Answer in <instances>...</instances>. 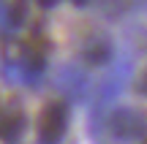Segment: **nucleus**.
Returning a JSON list of instances; mask_svg holds the SVG:
<instances>
[{
    "label": "nucleus",
    "mask_w": 147,
    "mask_h": 144,
    "mask_svg": "<svg viewBox=\"0 0 147 144\" xmlns=\"http://www.w3.org/2000/svg\"><path fill=\"white\" fill-rule=\"evenodd\" d=\"M14 27H11V22H8V5H3L0 3V33H11Z\"/></svg>",
    "instance_id": "6e6552de"
},
{
    "label": "nucleus",
    "mask_w": 147,
    "mask_h": 144,
    "mask_svg": "<svg viewBox=\"0 0 147 144\" xmlns=\"http://www.w3.org/2000/svg\"><path fill=\"white\" fill-rule=\"evenodd\" d=\"M68 131V106L65 101H52L38 114V141L41 144H60V139Z\"/></svg>",
    "instance_id": "7ed1b4c3"
},
{
    "label": "nucleus",
    "mask_w": 147,
    "mask_h": 144,
    "mask_svg": "<svg viewBox=\"0 0 147 144\" xmlns=\"http://www.w3.org/2000/svg\"><path fill=\"white\" fill-rule=\"evenodd\" d=\"M104 131L112 141L117 144H131L147 139V114L131 106H120L104 117Z\"/></svg>",
    "instance_id": "f03ea898"
},
{
    "label": "nucleus",
    "mask_w": 147,
    "mask_h": 144,
    "mask_svg": "<svg viewBox=\"0 0 147 144\" xmlns=\"http://www.w3.org/2000/svg\"><path fill=\"white\" fill-rule=\"evenodd\" d=\"M71 3H74V5H76V8H82V5H87V3H90V0H71Z\"/></svg>",
    "instance_id": "9b49d317"
},
{
    "label": "nucleus",
    "mask_w": 147,
    "mask_h": 144,
    "mask_svg": "<svg viewBox=\"0 0 147 144\" xmlns=\"http://www.w3.org/2000/svg\"><path fill=\"white\" fill-rule=\"evenodd\" d=\"M55 87H57V92L68 95L71 101H84L87 92H90V76H87V71L82 65L65 63L55 74Z\"/></svg>",
    "instance_id": "20e7f679"
},
{
    "label": "nucleus",
    "mask_w": 147,
    "mask_h": 144,
    "mask_svg": "<svg viewBox=\"0 0 147 144\" xmlns=\"http://www.w3.org/2000/svg\"><path fill=\"white\" fill-rule=\"evenodd\" d=\"M38 3H41V8H52V5L57 3V0H38Z\"/></svg>",
    "instance_id": "9d476101"
},
{
    "label": "nucleus",
    "mask_w": 147,
    "mask_h": 144,
    "mask_svg": "<svg viewBox=\"0 0 147 144\" xmlns=\"http://www.w3.org/2000/svg\"><path fill=\"white\" fill-rule=\"evenodd\" d=\"M136 90L142 92V95H147V71H144L142 76H139V82H136Z\"/></svg>",
    "instance_id": "1a4fd4ad"
},
{
    "label": "nucleus",
    "mask_w": 147,
    "mask_h": 144,
    "mask_svg": "<svg viewBox=\"0 0 147 144\" xmlns=\"http://www.w3.org/2000/svg\"><path fill=\"white\" fill-rule=\"evenodd\" d=\"M112 57H115V52H112V44L106 38H93V41L84 44V60L90 65H104Z\"/></svg>",
    "instance_id": "423d86ee"
},
{
    "label": "nucleus",
    "mask_w": 147,
    "mask_h": 144,
    "mask_svg": "<svg viewBox=\"0 0 147 144\" xmlns=\"http://www.w3.org/2000/svg\"><path fill=\"white\" fill-rule=\"evenodd\" d=\"M25 16H27V5H25V0H16V3L8 8V22H11V27H19L22 22H25Z\"/></svg>",
    "instance_id": "0eeeda50"
},
{
    "label": "nucleus",
    "mask_w": 147,
    "mask_h": 144,
    "mask_svg": "<svg viewBox=\"0 0 147 144\" xmlns=\"http://www.w3.org/2000/svg\"><path fill=\"white\" fill-rule=\"evenodd\" d=\"M131 76H134V57L131 54H117L112 68H109V74L101 79L98 90H95L93 114H90V117H106V109L123 95V90L128 87Z\"/></svg>",
    "instance_id": "f257e3e1"
},
{
    "label": "nucleus",
    "mask_w": 147,
    "mask_h": 144,
    "mask_svg": "<svg viewBox=\"0 0 147 144\" xmlns=\"http://www.w3.org/2000/svg\"><path fill=\"white\" fill-rule=\"evenodd\" d=\"M22 131H25V114L8 112V109L0 106V139L3 141H16Z\"/></svg>",
    "instance_id": "39448f33"
}]
</instances>
